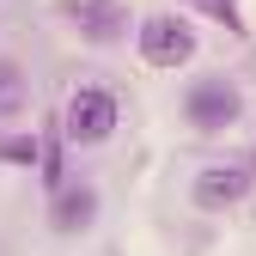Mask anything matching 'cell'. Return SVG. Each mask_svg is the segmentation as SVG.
Returning a JSON list of instances; mask_svg holds the SVG:
<instances>
[{
	"mask_svg": "<svg viewBox=\"0 0 256 256\" xmlns=\"http://www.w3.org/2000/svg\"><path fill=\"white\" fill-rule=\"evenodd\" d=\"M189 6L208 12L214 24H226V30H238V37H244V6H238V0H189Z\"/></svg>",
	"mask_w": 256,
	"mask_h": 256,
	"instance_id": "9",
	"label": "cell"
},
{
	"mask_svg": "<svg viewBox=\"0 0 256 256\" xmlns=\"http://www.w3.org/2000/svg\"><path fill=\"white\" fill-rule=\"evenodd\" d=\"M250 171H256V165H250Z\"/></svg>",
	"mask_w": 256,
	"mask_h": 256,
	"instance_id": "10",
	"label": "cell"
},
{
	"mask_svg": "<svg viewBox=\"0 0 256 256\" xmlns=\"http://www.w3.org/2000/svg\"><path fill=\"white\" fill-rule=\"evenodd\" d=\"M244 116V92L226 80V74H202L183 86V122L202 128V134H226V128H238Z\"/></svg>",
	"mask_w": 256,
	"mask_h": 256,
	"instance_id": "2",
	"label": "cell"
},
{
	"mask_svg": "<svg viewBox=\"0 0 256 256\" xmlns=\"http://www.w3.org/2000/svg\"><path fill=\"white\" fill-rule=\"evenodd\" d=\"M55 128H61V140H68V146H104L116 128H122V98H116L110 86H92V80H86V86L68 92Z\"/></svg>",
	"mask_w": 256,
	"mask_h": 256,
	"instance_id": "1",
	"label": "cell"
},
{
	"mask_svg": "<svg viewBox=\"0 0 256 256\" xmlns=\"http://www.w3.org/2000/svg\"><path fill=\"white\" fill-rule=\"evenodd\" d=\"M250 183H256L250 165H208V171H196V183H189V202H196L202 214H226V208H238L250 196Z\"/></svg>",
	"mask_w": 256,
	"mask_h": 256,
	"instance_id": "5",
	"label": "cell"
},
{
	"mask_svg": "<svg viewBox=\"0 0 256 256\" xmlns=\"http://www.w3.org/2000/svg\"><path fill=\"white\" fill-rule=\"evenodd\" d=\"M98 208H104V196H98V183H86V177H68L49 196V226L61 232V238H74V232H86V226H98Z\"/></svg>",
	"mask_w": 256,
	"mask_h": 256,
	"instance_id": "6",
	"label": "cell"
},
{
	"mask_svg": "<svg viewBox=\"0 0 256 256\" xmlns=\"http://www.w3.org/2000/svg\"><path fill=\"white\" fill-rule=\"evenodd\" d=\"M0 165L30 171V165H37V134H0Z\"/></svg>",
	"mask_w": 256,
	"mask_h": 256,
	"instance_id": "8",
	"label": "cell"
},
{
	"mask_svg": "<svg viewBox=\"0 0 256 256\" xmlns=\"http://www.w3.org/2000/svg\"><path fill=\"white\" fill-rule=\"evenodd\" d=\"M24 98H30V86H24V68L0 55V122H12V116L24 110Z\"/></svg>",
	"mask_w": 256,
	"mask_h": 256,
	"instance_id": "7",
	"label": "cell"
},
{
	"mask_svg": "<svg viewBox=\"0 0 256 256\" xmlns=\"http://www.w3.org/2000/svg\"><path fill=\"white\" fill-rule=\"evenodd\" d=\"M55 12L68 18L86 43H98V49L122 43L128 30H134V18H128V6H122V0H55Z\"/></svg>",
	"mask_w": 256,
	"mask_h": 256,
	"instance_id": "4",
	"label": "cell"
},
{
	"mask_svg": "<svg viewBox=\"0 0 256 256\" xmlns=\"http://www.w3.org/2000/svg\"><path fill=\"white\" fill-rule=\"evenodd\" d=\"M134 49H140L146 68L177 74V68L196 61V30H189V18H177V12H146L134 24Z\"/></svg>",
	"mask_w": 256,
	"mask_h": 256,
	"instance_id": "3",
	"label": "cell"
}]
</instances>
